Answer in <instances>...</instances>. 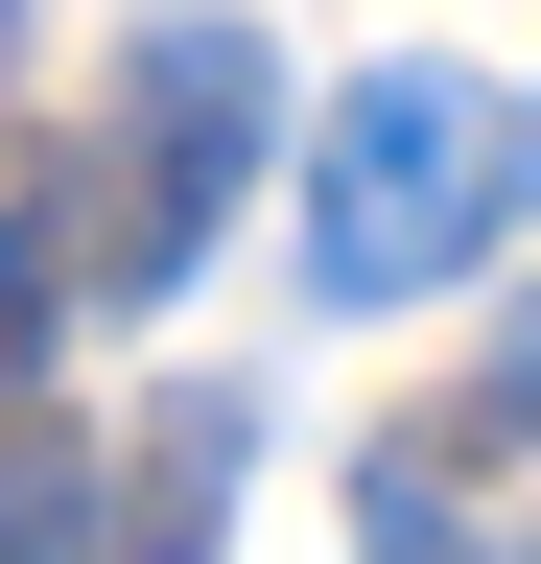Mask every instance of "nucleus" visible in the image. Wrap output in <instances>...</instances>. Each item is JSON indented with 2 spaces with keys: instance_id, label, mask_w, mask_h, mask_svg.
I'll return each mask as SVG.
<instances>
[{
  "instance_id": "obj_1",
  "label": "nucleus",
  "mask_w": 541,
  "mask_h": 564,
  "mask_svg": "<svg viewBox=\"0 0 541 564\" xmlns=\"http://www.w3.org/2000/svg\"><path fill=\"white\" fill-rule=\"evenodd\" d=\"M495 212H518V118L470 95V70H354V118L306 141V282L329 306H447L470 259H495Z\"/></svg>"
},
{
  "instance_id": "obj_2",
  "label": "nucleus",
  "mask_w": 541,
  "mask_h": 564,
  "mask_svg": "<svg viewBox=\"0 0 541 564\" xmlns=\"http://www.w3.org/2000/svg\"><path fill=\"white\" fill-rule=\"evenodd\" d=\"M259 118H283V47H259V24H213V0H188V24H142V47H118V118H95V188L47 212V236H72V282L165 306V282L213 259Z\"/></svg>"
},
{
  "instance_id": "obj_3",
  "label": "nucleus",
  "mask_w": 541,
  "mask_h": 564,
  "mask_svg": "<svg viewBox=\"0 0 541 564\" xmlns=\"http://www.w3.org/2000/svg\"><path fill=\"white\" fill-rule=\"evenodd\" d=\"M236 447H259V400H213V377H188V400L142 423V470H118L95 564H213V541H236Z\"/></svg>"
},
{
  "instance_id": "obj_4",
  "label": "nucleus",
  "mask_w": 541,
  "mask_h": 564,
  "mask_svg": "<svg viewBox=\"0 0 541 564\" xmlns=\"http://www.w3.org/2000/svg\"><path fill=\"white\" fill-rule=\"evenodd\" d=\"M0 564H95V518H72V447H47V423H0Z\"/></svg>"
},
{
  "instance_id": "obj_5",
  "label": "nucleus",
  "mask_w": 541,
  "mask_h": 564,
  "mask_svg": "<svg viewBox=\"0 0 541 564\" xmlns=\"http://www.w3.org/2000/svg\"><path fill=\"white\" fill-rule=\"evenodd\" d=\"M354 541H377V564H470V541H447V447H377V470H354Z\"/></svg>"
},
{
  "instance_id": "obj_6",
  "label": "nucleus",
  "mask_w": 541,
  "mask_h": 564,
  "mask_svg": "<svg viewBox=\"0 0 541 564\" xmlns=\"http://www.w3.org/2000/svg\"><path fill=\"white\" fill-rule=\"evenodd\" d=\"M47 306H72V236H47V212H0V377L47 352Z\"/></svg>"
},
{
  "instance_id": "obj_7",
  "label": "nucleus",
  "mask_w": 541,
  "mask_h": 564,
  "mask_svg": "<svg viewBox=\"0 0 541 564\" xmlns=\"http://www.w3.org/2000/svg\"><path fill=\"white\" fill-rule=\"evenodd\" d=\"M518 188H541V118H518Z\"/></svg>"
},
{
  "instance_id": "obj_8",
  "label": "nucleus",
  "mask_w": 541,
  "mask_h": 564,
  "mask_svg": "<svg viewBox=\"0 0 541 564\" xmlns=\"http://www.w3.org/2000/svg\"><path fill=\"white\" fill-rule=\"evenodd\" d=\"M518 400H541V352H518Z\"/></svg>"
}]
</instances>
